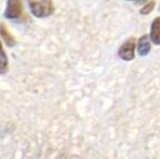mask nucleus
I'll use <instances>...</instances> for the list:
<instances>
[{
	"label": "nucleus",
	"instance_id": "5",
	"mask_svg": "<svg viewBox=\"0 0 160 159\" xmlns=\"http://www.w3.org/2000/svg\"><path fill=\"white\" fill-rule=\"evenodd\" d=\"M150 49H151V45H150L149 38L147 35H143L138 40V54L140 56H146L149 54Z\"/></svg>",
	"mask_w": 160,
	"mask_h": 159
},
{
	"label": "nucleus",
	"instance_id": "7",
	"mask_svg": "<svg viewBox=\"0 0 160 159\" xmlns=\"http://www.w3.org/2000/svg\"><path fill=\"white\" fill-rule=\"evenodd\" d=\"M8 71V57L3 50L2 44L0 42V74H6Z\"/></svg>",
	"mask_w": 160,
	"mask_h": 159
},
{
	"label": "nucleus",
	"instance_id": "4",
	"mask_svg": "<svg viewBox=\"0 0 160 159\" xmlns=\"http://www.w3.org/2000/svg\"><path fill=\"white\" fill-rule=\"evenodd\" d=\"M150 38L157 46L160 45V18L157 17L152 21L151 28H150Z\"/></svg>",
	"mask_w": 160,
	"mask_h": 159
},
{
	"label": "nucleus",
	"instance_id": "8",
	"mask_svg": "<svg viewBox=\"0 0 160 159\" xmlns=\"http://www.w3.org/2000/svg\"><path fill=\"white\" fill-rule=\"evenodd\" d=\"M155 6H156L155 1H150V3H146L141 8V10H140V13H141V15H149V13L153 10Z\"/></svg>",
	"mask_w": 160,
	"mask_h": 159
},
{
	"label": "nucleus",
	"instance_id": "9",
	"mask_svg": "<svg viewBox=\"0 0 160 159\" xmlns=\"http://www.w3.org/2000/svg\"><path fill=\"white\" fill-rule=\"evenodd\" d=\"M127 1H136V0H127Z\"/></svg>",
	"mask_w": 160,
	"mask_h": 159
},
{
	"label": "nucleus",
	"instance_id": "2",
	"mask_svg": "<svg viewBox=\"0 0 160 159\" xmlns=\"http://www.w3.org/2000/svg\"><path fill=\"white\" fill-rule=\"evenodd\" d=\"M134 48H136V40L134 38H130L121 45L119 52H118V55L123 61H132L134 59Z\"/></svg>",
	"mask_w": 160,
	"mask_h": 159
},
{
	"label": "nucleus",
	"instance_id": "3",
	"mask_svg": "<svg viewBox=\"0 0 160 159\" xmlns=\"http://www.w3.org/2000/svg\"><path fill=\"white\" fill-rule=\"evenodd\" d=\"M22 0H7L5 17L7 19H17L22 16Z\"/></svg>",
	"mask_w": 160,
	"mask_h": 159
},
{
	"label": "nucleus",
	"instance_id": "6",
	"mask_svg": "<svg viewBox=\"0 0 160 159\" xmlns=\"http://www.w3.org/2000/svg\"><path fill=\"white\" fill-rule=\"evenodd\" d=\"M0 35H1V37L3 38V42L8 46H13L16 44V40H15L12 35L10 34V32L7 29L6 25L0 24Z\"/></svg>",
	"mask_w": 160,
	"mask_h": 159
},
{
	"label": "nucleus",
	"instance_id": "1",
	"mask_svg": "<svg viewBox=\"0 0 160 159\" xmlns=\"http://www.w3.org/2000/svg\"><path fill=\"white\" fill-rule=\"evenodd\" d=\"M30 11L37 18H45L54 13V5L52 0H27Z\"/></svg>",
	"mask_w": 160,
	"mask_h": 159
}]
</instances>
